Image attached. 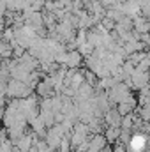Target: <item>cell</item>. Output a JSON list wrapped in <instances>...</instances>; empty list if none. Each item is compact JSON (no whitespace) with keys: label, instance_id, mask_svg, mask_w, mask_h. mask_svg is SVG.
<instances>
[{"label":"cell","instance_id":"obj_1","mask_svg":"<svg viewBox=\"0 0 150 152\" xmlns=\"http://www.w3.org/2000/svg\"><path fill=\"white\" fill-rule=\"evenodd\" d=\"M147 147V138L143 134H136L131 140V151L133 152H143Z\"/></svg>","mask_w":150,"mask_h":152},{"label":"cell","instance_id":"obj_2","mask_svg":"<svg viewBox=\"0 0 150 152\" xmlns=\"http://www.w3.org/2000/svg\"><path fill=\"white\" fill-rule=\"evenodd\" d=\"M79 60H81V55H79L78 51H73V53H69V55H67V64H69V66H73V67L79 66Z\"/></svg>","mask_w":150,"mask_h":152},{"label":"cell","instance_id":"obj_3","mask_svg":"<svg viewBox=\"0 0 150 152\" xmlns=\"http://www.w3.org/2000/svg\"><path fill=\"white\" fill-rule=\"evenodd\" d=\"M118 136H120V129L118 127H110L108 129V134H106V140L108 142H113V140H118Z\"/></svg>","mask_w":150,"mask_h":152}]
</instances>
